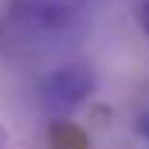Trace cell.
<instances>
[{"label":"cell","instance_id":"4","mask_svg":"<svg viewBox=\"0 0 149 149\" xmlns=\"http://www.w3.org/2000/svg\"><path fill=\"white\" fill-rule=\"evenodd\" d=\"M135 21H139L142 35L149 38V0H139V7H135Z\"/></svg>","mask_w":149,"mask_h":149},{"label":"cell","instance_id":"3","mask_svg":"<svg viewBox=\"0 0 149 149\" xmlns=\"http://www.w3.org/2000/svg\"><path fill=\"white\" fill-rule=\"evenodd\" d=\"M49 146L52 149H90V142H87V132L80 125H73L70 118H56L49 125Z\"/></svg>","mask_w":149,"mask_h":149},{"label":"cell","instance_id":"6","mask_svg":"<svg viewBox=\"0 0 149 149\" xmlns=\"http://www.w3.org/2000/svg\"><path fill=\"white\" fill-rule=\"evenodd\" d=\"M7 139H10V135H7V128L0 125V149H7Z\"/></svg>","mask_w":149,"mask_h":149},{"label":"cell","instance_id":"1","mask_svg":"<svg viewBox=\"0 0 149 149\" xmlns=\"http://www.w3.org/2000/svg\"><path fill=\"white\" fill-rule=\"evenodd\" d=\"M87 14V0H7L3 24L21 38L70 35Z\"/></svg>","mask_w":149,"mask_h":149},{"label":"cell","instance_id":"5","mask_svg":"<svg viewBox=\"0 0 149 149\" xmlns=\"http://www.w3.org/2000/svg\"><path fill=\"white\" fill-rule=\"evenodd\" d=\"M135 132H139V135L149 142V111H142V114H139V121H135Z\"/></svg>","mask_w":149,"mask_h":149},{"label":"cell","instance_id":"2","mask_svg":"<svg viewBox=\"0 0 149 149\" xmlns=\"http://www.w3.org/2000/svg\"><path fill=\"white\" fill-rule=\"evenodd\" d=\"M94 94V70L87 63H66V66H56L52 73L42 80L38 87V97H42V108L52 114V118H66L73 114L80 104H87Z\"/></svg>","mask_w":149,"mask_h":149}]
</instances>
